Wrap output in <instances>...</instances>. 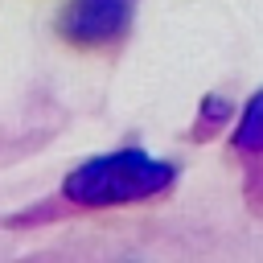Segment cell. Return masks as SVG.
Listing matches in <instances>:
<instances>
[{"label":"cell","instance_id":"obj_3","mask_svg":"<svg viewBox=\"0 0 263 263\" xmlns=\"http://www.w3.org/2000/svg\"><path fill=\"white\" fill-rule=\"evenodd\" d=\"M234 144H238L242 152H263V90L242 107V119H238Z\"/></svg>","mask_w":263,"mask_h":263},{"label":"cell","instance_id":"obj_2","mask_svg":"<svg viewBox=\"0 0 263 263\" xmlns=\"http://www.w3.org/2000/svg\"><path fill=\"white\" fill-rule=\"evenodd\" d=\"M127 12H132V0H74L66 8L62 29L82 45H99L123 33Z\"/></svg>","mask_w":263,"mask_h":263},{"label":"cell","instance_id":"obj_1","mask_svg":"<svg viewBox=\"0 0 263 263\" xmlns=\"http://www.w3.org/2000/svg\"><path fill=\"white\" fill-rule=\"evenodd\" d=\"M173 164L156 160L140 148H123L111 156H95L66 177V197L82 205H115V201H144L173 185Z\"/></svg>","mask_w":263,"mask_h":263}]
</instances>
